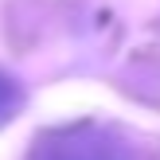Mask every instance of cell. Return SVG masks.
<instances>
[{"label": "cell", "instance_id": "6da1fadb", "mask_svg": "<svg viewBox=\"0 0 160 160\" xmlns=\"http://www.w3.org/2000/svg\"><path fill=\"white\" fill-rule=\"evenodd\" d=\"M28 160H141V152L102 125H67L51 129L31 145Z\"/></svg>", "mask_w": 160, "mask_h": 160}, {"label": "cell", "instance_id": "7a4b0ae2", "mask_svg": "<svg viewBox=\"0 0 160 160\" xmlns=\"http://www.w3.org/2000/svg\"><path fill=\"white\" fill-rule=\"evenodd\" d=\"M23 102H28L23 86L16 82L12 74H4V70H0V129H4L8 121H16V117H20Z\"/></svg>", "mask_w": 160, "mask_h": 160}]
</instances>
